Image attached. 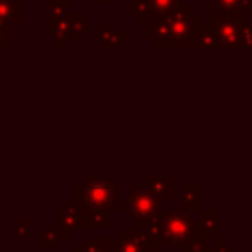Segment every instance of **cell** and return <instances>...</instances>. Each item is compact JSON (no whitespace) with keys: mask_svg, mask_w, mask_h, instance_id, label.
Segmentation results:
<instances>
[{"mask_svg":"<svg viewBox=\"0 0 252 252\" xmlns=\"http://www.w3.org/2000/svg\"><path fill=\"white\" fill-rule=\"evenodd\" d=\"M85 189L79 191V203H81V209H108V207H114V187L106 181H94V183H89Z\"/></svg>","mask_w":252,"mask_h":252,"instance_id":"2","label":"cell"},{"mask_svg":"<svg viewBox=\"0 0 252 252\" xmlns=\"http://www.w3.org/2000/svg\"><path fill=\"white\" fill-rule=\"evenodd\" d=\"M114 252H156V242L144 230H122Z\"/></svg>","mask_w":252,"mask_h":252,"instance_id":"3","label":"cell"},{"mask_svg":"<svg viewBox=\"0 0 252 252\" xmlns=\"http://www.w3.org/2000/svg\"><path fill=\"white\" fill-rule=\"evenodd\" d=\"M57 238H59V234H57L55 230L45 228V230L41 232V236H39V246H53V244L57 242Z\"/></svg>","mask_w":252,"mask_h":252,"instance_id":"6","label":"cell"},{"mask_svg":"<svg viewBox=\"0 0 252 252\" xmlns=\"http://www.w3.org/2000/svg\"><path fill=\"white\" fill-rule=\"evenodd\" d=\"M12 226H14V228H12V234H14L16 238H26V236H30V232H32V228H30V220H22V219H18V220H14Z\"/></svg>","mask_w":252,"mask_h":252,"instance_id":"5","label":"cell"},{"mask_svg":"<svg viewBox=\"0 0 252 252\" xmlns=\"http://www.w3.org/2000/svg\"><path fill=\"white\" fill-rule=\"evenodd\" d=\"M159 201L156 199L154 193H148L140 187H130V203H128V213L132 219L138 220L140 230L146 228L148 222H152L159 215Z\"/></svg>","mask_w":252,"mask_h":252,"instance_id":"1","label":"cell"},{"mask_svg":"<svg viewBox=\"0 0 252 252\" xmlns=\"http://www.w3.org/2000/svg\"><path fill=\"white\" fill-rule=\"evenodd\" d=\"M118 238H89L75 252H114Z\"/></svg>","mask_w":252,"mask_h":252,"instance_id":"4","label":"cell"}]
</instances>
